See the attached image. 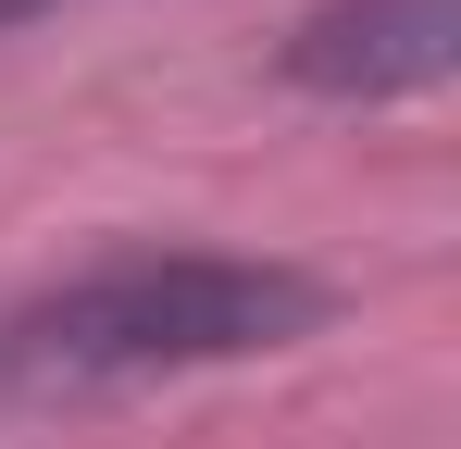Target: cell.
<instances>
[{
  "label": "cell",
  "mask_w": 461,
  "mask_h": 449,
  "mask_svg": "<svg viewBox=\"0 0 461 449\" xmlns=\"http://www.w3.org/2000/svg\"><path fill=\"white\" fill-rule=\"evenodd\" d=\"M337 299L300 262H249V250H138L100 262L76 288H38L0 312V412H50V399H113L162 387L200 362H262L300 350Z\"/></svg>",
  "instance_id": "cell-1"
},
{
  "label": "cell",
  "mask_w": 461,
  "mask_h": 449,
  "mask_svg": "<svg viewBox=\"0 0 461 449\" xmlns=\"http://www.w3.org/2000/svg\"><path fill=\"white\" fill-rule=\"evenodd\" d=\"M25 13H50V0H0V25H25Z\"/></svg>",
  "instance_id": "cell-3"
},
{
  "label": "cell",
  "mask_w": 461,
  "mask_h": 449,
  "mask_svg": "<svg viewBox=\"0 0 461 449\" xmlns=\"http://www.w3.org/2000/svg\"><path fill=\"white\" fill-rule=\"evenodd\" d=\"M461 75V0H324L287 38V87L312 100H424Z\"/></svg>",
  "instance_id": "cell-2"
}]
</instances>
